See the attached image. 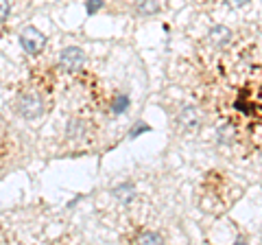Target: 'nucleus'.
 <instances>
[{"label": "nucleus", "mask_w": 262, "mask_h": 245, "mask_svg": "<svg viewBox=\"0 0 262 245\" xmlns=\"http://www.w3.org/2000/svg\"><path fill=\"white\" fill-rule=\"evenodd\" d=\"M15 110H18V114L22 118L27 120H35L44 114L46 110V103L42 99V94L37 92H24L18 96V103H15Z\"/></svg>", "instance_id": "1"}, {"label": "nucleus", "mask_w": 262, "mask_h": 245, "mask_svg": "<svg viewBox=\"0 0 262 245\" xmlns=\"http://www.w3.org/2000/svg\"><path fill=\"white\" fill-rule=\"evenodd\" d=\"M18 42L27 55H39L46 48V35L37 27H24Z\"/></svg>", "instance_id": "2"}, {"label": "nucleus", "mask_w": 262, "mask_h": 245, "mask_svg": "<svg viewBox=\"0 0 262 245\" xmlns=\"http://www.w3.org/2000/svg\"><path fill=\"white\" fill-rule=\"evenodd\" d=\"M85 64V51L81 46H66L59 53V68L63 72H79Z\"/></svg>", "instance_id": "3"}, {"label": "nucleus", "mask_w": 262, "mask_h": 245, "mask_svg": "<svg viewBox=\"0 0 262 245\" xmlns=\"http://www.w3.org/2000/svg\"><path fill=\"white\" fill-rule=\"evenodd\" d=\"M177 125L184 129V132H194V129L201 127V114L196 108H184L177 114Z\"/></svg>", "instance_id": "4"}, {"label": "nucleus", "mask_w": 262, "mask_h": 245, "mask_svg": "<svg viewBox=\"0 0 262 245\" xmlns=\"http://www.w3.org/2000/svg\"><path fill=\"white\" fill-rule=\"evenodd\" d=\"M164 9V0H136V13L142 18H149Z\"/></svg>", "instance_id": "5"}, {"label": "nucleus", "mask_w": 262, "mask_h": 245, "mask_svg": "<svg viewBox=\"0 0 262 245\" xmlns=\"http://www.w3.org/2000/svg\"><path fill=\"white\" fill-rule=\"evenodd\" d=\"M112 195L116 197L120 203H131L136 199V186L131 184V182H122V184H118V186H114L112 189Z\"/></svg>", "instance_id": "6"}, {"label": "nucleus", "mask_w": 262, "mask_h": 245, "mask_svg": "<svg viewBox=\"0 0 262 245\" xmlns=\"http://www.w3.org/2000/svg\"><path fill=\"white\" fill-rule=\"evenodd\" d=\"M88 134V125L83 118H70L68 125H66V136L70 138V140H81V138H85Z\"/></svg>", "instance_id": "7"}, {"label": "nucleus", "mask_w": 262, "mask_h": 245, "mask_svg": "<svg viewBox=\"0 0 262 245\" xmlns=\"http://www.w3.org/2000/svg\"><path fill=\"white\" fill-rule=\"evenodd\" d=\"M232 31H229L227 27H223V24H216V27H212L210 29V39H212V44L214 46H225L232 42Z\"/></svg>", "instance_id": "8"}, {"label": "nucleus", "mask_w": 262, "mask_h": 245, "mask_svg": "<svg viewBox=\"0 0 262 245\" xmlns=\"http://www.w3.org/2000/svg\"><path fill=\"white\" fill-rule=\"evenodd\" d=\"M129 105H131V99L127 94H118V96H114L112 99V105H110V110L114 114H125L129 110Z\"/></svg>", "instance_id": "9"}, {"label": "nucleus", "mask_w": 262, "mask_h": 245, "mask_svg": "<svg viewBox=\"0 0 262 245\" xmlns=\"http://www.w3.org/2000/svg\"><path fill=\"white\" fill-rule=\"evenodd\" d=\"M216 136H219V142H221V145H229V142H232L234 138H236V129L229 125V122H225V125L219 127Z\"/></svg>", "instance_id": "10"}, {"label": "nucleus", "mask_w": 262, "mask_h": 245, "mask_svg": "<svg viewBox=\"0 0 262 245\" xmlns=\"http://www.w3.org/2000/svg\"><path fill=\"white\" fill-rule=\"evenodd\" d=\"M136 243H164V239L158 232H142V234H138Z\"/></svg>", "instance_id": "11"}, {"label": "nucleus", "mask_w": 262, "mask_h": 245, "mask_svg": "<svg viewBox=\"0 0 262 245\" xmlns=\"http://www.w3.org/2000/svg\"><path fill=\"white\" fill-rule=\"evenodd\" d=\"M146 132H151V127L146 125L144 120H136V125L129 129V138H138V136H142V134H146Z\"/></svg>", "instance_id": "12"}, {"label": "nucleus", "mask_w": 262, "mask_h": 245, "mask_svg": "<svg viewBox=\"0 0 262 245\" xmlns=\"http://www.w3.org/2000/svg\"><path fill=\"white\" fill-rule=\"evenodd\" d=\"M103 9V0H85V13L88 15H96Z\"/></svg>", "instance_id": "13"}, {"label": "nucleus", "mask_w": 262, "mask_h": 245, "mask_svg": "<svg viewBox=\"0 0 262 245\" xmlns=\"http://www.w3.org/2000/svg\"><path fill=\"white\" fill-rule=\"evenodd\" d=\"M9 15H11V3L9 0H0V24L9 20Z\"/></svg>", "instance_id": "14"}, {"label": "nucleus", "mask_w": 262, "mask_h": 245, "mask_svg": "<svg viewBox=\"0 0 262 245\" xmlns=\"http://www.w3.org/2000/svg\"><path fill=\"white\" fill-rule=\"evenodd\" d=\"M225 3L232 7V9H241V7H245V5H249V0H225Z\"/></svg>", "instance_id": "15"}]
</instances>
